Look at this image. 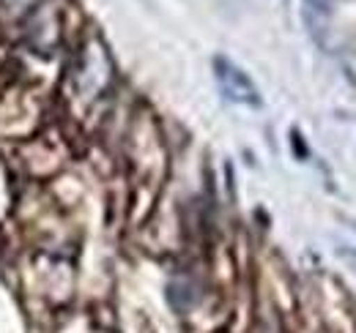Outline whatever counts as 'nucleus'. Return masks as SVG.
Masks as SVG:
<instances>
[{"label":"nucleus","mask_w":356,"mask_h":333,"mask_svg":"<svg viewBox=\"0 0 356 333\" xmlns=\"http://www.w3.org/2000/svg\"><path fill=\"white\" fill-rule=\"evenodd\" d=\"M310 3H315V6H323V3H321V0H310Z\"/></svg>","instance_id":"obj_2"},{"label":"nucleus","mask_w":356,"mask_h":333,"mask_svg":"<svg viewBox=\"0 0 356 333\" xmlns=\"http://www.w3.org/2000/svg\"><path fill=\"white\" fill-rule=\"evenodd\" d=\"M214 74H217V83H220L222 93L230 101L247 104V107H261L258 87L236 63H230L227 58H214Z\"/></svg>","instance_id":"obj_1"}]
</instances>
